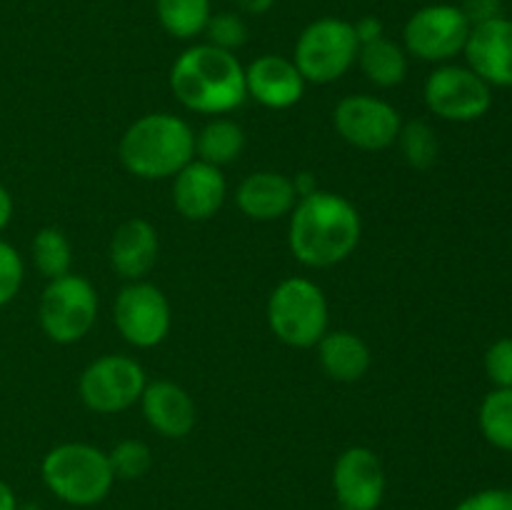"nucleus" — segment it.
I'll list each match as a JSON object with an SVG mask.
<instances>
[{"instance_id": "nucleus-27", "label": "nucleus", "mask_w": 512, "mask_h": 510, "mask_svg": "<svg viewBox=\"0 0 512 510\" xmlns=\"http://www.w3.org/2000/svg\"><path fill=\"white\" fill-rule=\"evenodd\" d=\"M108 460L115 478L135 480L148 473L150 465H153V453L143 440H123L110 450Z\"/></svg>"}, {"instance_id": "nucleus-8", "label": "nucleus", "mask_w": 512, "mask_h": 510, "mask_svg": "<svg viewBox=\"0 0 512 510\" xmlns=\"http://www.w3.org/2000/svg\"><path fill=\"white\" fill-rule=\"evenodd\" d=\"M425 105L450 123H473L493 105V90L468 65L443 63L425 80Z\"/></svg>"}, {"instance_id": "nucleus-22", "label": "nucleus", "mask_w": 512, "mask_h": 510, "mask_svg": "<svg viewBox=\"0 0 512 510\" xmlns=\"http://www.w3.org/2000/svg\"><path fill=\"white\" fill-rule=\"evenodd\" d=\"M245 148V133L235 120L228 118H215L195 135V153L198 160L203 163L215 165H228L243 153Z\"/></svg>"}, {"instance_id": "nucleus-19", "label": "nucleus", "mask_w": 512, "mask_h": 510, "mask_svg": "<svg viewBox=\"0 0 512 510\" xmlns=\"http://www.w3.org/2000/svg\"><path fill=\"white\" fill-rule=\"evenodd\" d=\"M238 208L253 220H278L288 215L298 203V190L295 183L283 173L273 170H260V173L248 175L240 183Z\"/></svg>"}, {"instance_id": "nucleus-21", "label": "nucleus", "mask_w": 512, "mask_h": 510, "mask_svg": "<svg viewBox=\"0 0 512 510\" xmlns=\"http://www.w3.org/2000/svg\"><path fill=\"white\" fill-rule=\"evenodd\" d=\"M358 65L365 73V78L370 83H375L378 88H393L400 85L408 75V58H405V50L400 48L395 40L390 38H378L363 43L358 50Z\"/></svg>"}, {"instance_id": "nucleus-18", "label": "nucleus", "mask_w": 512, "mask_h": 510, "mask_svg": "<svg viewBox=\"0 0 512 510\" xmlns=\"http://www.w3.org/2000/svg\"><path fill=\"white\" fill-rule=\"evenodd\" d=\"M158 263V233L143 218H130L110 240V265L125 280H143Z\"/></svg>"}, {"instance_id": "nucleus-32", "label": "nucleus", "mask_w": 512, "mask_h": 510, "mask_svg": "<svg viewBox=\"0 0 512 510\" xmlns=\"http://www.w3.org/2000/svg\"><path fill=\"white\" fill-rule=\"evenodd\" d=\"M460 10L470 25H480L503 15V0H463Z\"/></svg>"}, {"instance_id": "nucleus-15", "label": "nucleus", "mask_w": 512, "mask_h": 510, "mask_svg": "<svg viewBox=\"0 0 512 510\" xmlns=\"http://www.w3.org/2000/svg\"><path fill=\"white\" fill-rule=\"evenodd\" d=\"M245 90L270 110L293 108L305 93V78L293 60L283 55H260L245 68Z\"/></svg>"}, {"instance_id": "nucleus-13", "label": "nucleus", "mask_w": 512, "mask_h": 510, "mask_svg": "<svg viewBox=\"0 0 512 510\" xmlns=\"http://www.w3.org/2000/svg\"><path fill=\"white\" fill-rule=\"evenodd\" d=\"M333 490L343 510H378L385 495V470L378 455L363 445L340 453L333 468Z\"/></svg>"}, {"instance_id": "nucleus-9", "label": "nucleus", "mask_w": 512, "mask_h": 510, "mask_svg": "<svg viewBox=\"0 0 512 510\" xmlns=\"http://www.w3.org/2000/svg\"><path fill=\"white\" fill-rule=\"evenodd\" d=\"M473 25L468 23L460 5L435 3L415 10L403 30L405 48L425 63H448L460 55L468 43Z\"/></svg>"}, {"instance_id": "nucleus-29", "label": "nucleus", "mask_w": 512, "mask_h": 510, "mask_svg": "<svg viewBox=\"0 0 512 510\" xmlns=\"http://www.w3.org/2000/svg\"><path fill=\"white\" fill-rule=\"evenodd\" d=\"M23 258L10 243L0 240V308L18 295L23 285Z\"/></svg>"}, {"instance_id": "nucleus-26", "label": "nucleus", "mask_w": 512, "mask_h": 510, "mask_svg": "<svg viewBox=\"0 0 512 510\" xmlns=\"http://www.w3.org/2000/svg\"><path fill=\"white\" fill-rule=\"evenodd\" d=\"M400 150H403V158L408 160V165L413 168L425 170L438 160V138H435L433 128L423 120H410L400 128L398 135Z\"/></svg>"}, {"instance_id": "nucleus-20", "label": "nucleus", "mask_w": 512, "mask_h": 510, "mask_svg": "<svg viewBox=\"0 0 512 510\" xmlns=\"http://www.w3.org/2000/svg\"><path fill=\"white\" fill-rule=\"evenodd\" d=\"M318 358L325 375L338 383H355L370 368V348L363 338L348 330L325 333L318 343Z\"/></svg>"}, {"instance_id": "nucleus-35", "label": "nucleus", "mask_w": 512, "mask_h": 510, "mask_svg": "<svg viewBox=\"0 0 512 510\" xmlns=\"http://www.w3.org/2000/svg\"><path fill=\"white\" fill-rule=\"evenodd\" d=\"M235 3H238L240 10H245V13L263 15V13H268L270 8H273L275 0H235Z\"/></svg>"}, {"instance_id": "nucleus-7", "label": "nucleus", "mask_w": 512, "mask_h": 510, "mask_svg": "<svg viewBox=\"0 0 512 510\" xmlns=\"http://www.w3.org/2000/svg\"><path fill=\"white\" fill-rule=\"evenodd\" d=\"M40 328L53 343L68 345L85 338L98 318V293L83 275H60L40 295Z\"/></svg>"}, {"instance_id": "nucleus-2", "label": "nucleus", "mask_w": 512, "mask_h": 510, "mask_svg": "<svg viewBox=\"0 0 512 510\" xmlns=\"http://www.w3.org/2000/svg\"><path fill=\"white\" fill-rule=\"evenodd\" d=\"M170 90L193 113L223 115L248 98L245 68L235 53L215 45H193L170 68Z\"/></svg>"}, {"instance_id": "nucleus-14", "label": "nucleus", "mask_w": 512, "mask_h": 510, "mask_svg": "<svg viewBox=\"0 0 512 510\" xmlns=\"http://www.w3.org/2000/svg\"><path fill=\"white\" fill-rule=\"evenodd\" d=\"M468 68L478 73L493 88H512V20H488L470 28L463 50Z\"/></svg>"}, {"instance_id": "nucleus-30", "label": "nucleus", "mask_w": 512, "mask_h": 510, "mask_svg": "<svg viewBox=\"0 0 512 510\" xmlns=\"http://www.w3.org/2000/svg\"><path fill=\"white\" fill-rule=\"evenodd\" d=\"M485 373L495 388H512V338H500L485 353Z\"/></svg>"}, {"instance_id": "nucleus-25", "label": "nucleus", "mask_w": 512, "mask_h": 510, "mask_svg": "<svg viewBox=\"0 0 512 510\" xmlns=\"http://www.w3.org/2000/svg\"><path fill=\"white\" fill-rule=\"evenodd\" d=\"M33 260H35V268H38L48 280L60 278V275H68L70 263H73V248H70V240L65 238L63 230L58 228L40 230L33 240Z\"/></svg>"}, {"instance_id": "nucleus-3", "label": "nucleus", "mask_w": 512, "mask_h": 510, "mask_svg": "<svg viewBox=\"0 0 512 510\" xmlns=\"http://www.w3.org/2000/svg\"><path fill=\"white\" fill-rule=\"evenodd\" d=\"M118 155L123 168L135 178H173L195 158V133L178 115L150 113L125 130Z\"/></svg>"}, {"instance_id": "nucleus-28", "label": "nucleus", "mask_w": 512, "mask_h": 510, "mask_svg": "<svg viewBox=\"0 0 512 510\" xmlns=\"http://www.w3.org/2000/svg\"><path fill=\"white\" fill-rule=\"evenodd\" d=\"M205 35H208L210 45L235 53V50L248 43V25H245L240 15L218 13L210 15L208 25H205Z\"/></svg>"}, {"instance_id": "nucleus-34", "label": "nucleus", "mask_w": 512, "mask_h": 510, "mask_svg": "<svg viewBox=\"0 0 512 510\" xmlns=\"http://www.w3.org/2000/svg\"><path fill=\"white\" fill-rule=\"evenodd\" d=\"M10 218H13V198H10L8 190L0 185V233L8 228Z\"/></svg>"}, {"instance_id": "nucleus-36", "label": "nucleus", "mask_w": 512, "mask_h": 510, "mask_svg": "<svg viewBox=\"0 0 512 510\" xmlns=\"http://www.w3.org/2000/svg\"><path fill=\"white\" fill-rule=\"evenodd\" d=\"M0 510H18V500H15L13 488L5 480H0Z\"/></svg>"}, {"instance_id": "nucleus-6", "label": "nucleus", "mask_w": 512, "mask_h": 510, "mask_svg": "<svg viewBox=\"0 0 512 510\" xmlns=\"http://www.w3.org/2000/svg\"><path fill=\"white\" fill-rule=\"evenodd\" d=\"M358 35L343 18H318L295 43V68L305 83L328 85L343 78L358 63Z\"/></svg>"}, {"instance_id": "nucleus-23", "label": "nucleus", "mask_w": 512, "mask_h": 510, "mask_svg": "<svg viewBox=\"0 0 512 510\" xmlns=\"http://www.w3.org/2000/svg\"><path fill=\"white\" fill-rule=\"evenodd\" d=\"M155 15L168 35L190 40L205 33L210 20V0H155Z\"/></svg>"}, {"instance_id": "nucleus-5", "label": "nucleus", "mask_w": 512, "mask_h": 510, "mask_svg": "<svg viewBox=\"0 0 512 510\" xmlns=\"http://www.w3.org/2000/svg\"><path fill=\"white\" fill-rule=\"evenodd\" d=\"M268 325L293 348H313L328 333V300L308 278H288L270 293Z\"/></svg>"}, {"instance_id": "nucleus-12", "label": "nucleus", "mask_w": 512, "mask_h": 510, "mask_svg": "<svg viewBox=\"0 0 512 510\" xmlns=\"http://www.w3.org/2000/svg\"><path fill=\"white\" fill-rule=\"evenodd\" d=\"M340 138L360 150H385L398 140L403 118L385 100L373 95H348L333 110Z\"/></svg>"}, {"instance_id": "nucleus-11", "label": "nucleus", "mask_w": 512, "mask_h": 510, "mask_svg": "<svg viewBox=\"0 0 512 510\" xmlns=\"http://www.w3.org/2000/svg\"><path fill=\"white\" fill-rule=\"evenodd\" d=\"M115 328L135 348H155L170 333V303L160 288L150 283L125 285L115 298Z\"/></svg>"}, {"instance_id": "nucleus-10", "label": "nucleus", "mask_w": 512, "mask_h": 510, "mask_svg": "<svg viewBox=\"0 0 512 510\" xmlns=\"http://www.w3.org/2000/svg\"><path fill=\"white\" fill-rule=\"evenodd\" d=\"M145 370L128 355H103L80 375V398L93 413H120L140 400L145 390Z\"/></svg>"}, {"instance_id": "nucleus-33", "label": "nucleus", "mask_w": 512, "mask_h": 510, "mask_svg": "<svg viewBox=\"0 0 512 510\" xmlns=\"http://www.w3.org/2000/svg\"><path fill=\"white\" fill-rule=\"evenodd\" d=\"M355 28V35H358V43H370V40H378L383 38L385 30H383V23H380L375 15H368V18H360L358 23H353Z\"/></svg>"}, {"instance_id": "nucleus-17", "label": "nucleus", "mask_w": 512, "mask_h": 510, "mask_svg": "<svg viewBox=\"0 0 512 510\" xmlns=\"http://www.w3.org/2000/svg\"><path fill=\"white\" fill-rule=\"evenodd\" d=\"M140 405L150 428L165 438H185L198 420L193 398L170 380H155L145 385Z\"/></svg>"}, {"instance_id": "nucleus-16", "label": "nucleus", "mask_w": 512, "mask_h": 510, "mask_svg": "<svg viewBox=\"0 0 512 510\" xmlns=\"http://www.w3.org/2000/svg\"><path fill=\"white\" fill-rule=\"evenodd\" d=\"M173 178V203L183 218L210 220L223 208L228 185L220 168L193 158Z\"/></svg>"}, {"instance_id": "nucleus-1", "label": "nucleus", "mask_w": 512, "mask_h": 510, "mask_svg": "<svg viewBox=\"0 0 512 510\" xmlns=\"http://www.w3.org/2000/svg\"><path fill=\"white\" fill-rule=\"evenodd\" d=\"M360 230V213L348 198L313 190L290 210L288 245L295 260L308 268H330L353 255Z\"/></svg>"}, {"instance_id": "nucleus-4", "label": "nucleus", "mask_w": 512, "mask_h": 510, "mask_svg": "<svg viewBox=\"0 0 512 510\" xmlns=\"http://www.w3.org/2000/svg\"><path fill=\"white\" fill-rule=\"evenodd\" d=\"M40 473L55 498L80 508L108 498L115 483L108 453L88 443L55 445L43 458Z\"/></svg>"}, {"instance_id": "nucleus-31", "label": "nucleus", "mask_w": 512, "mask_h": 510, "mask_svg": "<svg viewBox=\"0 0 512 510\" xmlns=\"http://www.w3.org/2000/svg\"><path fill=\"white\" fill-rule=\"evenodd\" d=\"M455 510H512V488H488L468 495Z\"/></svg>"}, {"instance_id": "nucleus-24", "label": "nucleus", "mask_w": 512, "mask_h": 510, "mask_svg": "<svg viewBox=\"0 0 512 510\" xmlns=\"http://www.w3.org/2000/svg\"><path fill=\"white\" fill-rule=\"evenodd\" d=\"M478 423L480 433L493 448L512 453V388H495L485 395Z\"/></svg>"}]
</instances>
